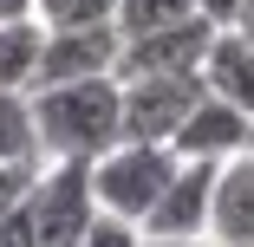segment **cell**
<instances>
[{
    "label": "cell",
    "mask_w": 254,
    "mask_h": 247,
    "mask_svg": "<svg viewBox=\"0 0 254 247\" xmlns=\"http://www.w3.org/2000/svg\"><path fill=\"white\" fill-rule=\"evenodd\" d=\"M170 150H176V156H195V163L248 156V150H254V117H248V111H235L228 98L202 91V98H195V111L183 117V130L170 137Z\"/></svg>",
    "instance_id": "7"
},
{
    "label": "cell",
    "mask_w": 254,
    "mask_h": 247,
    "mask_svg": "<svg viewBox=\"0 0 254 247\" xmlns=\"http://www.w3.org/2000/svg\"><path fill=\"white\" fill-rule=\"evenodd\" d=\"M26 215L39 247H78L85 228L98 221V195H91V163H39Z\"/></svg>",
    "instance_id": "3"
},
{
    "label": "cell",
    "mask_w": 254,
    "mask_h": 247,
    "mask_svg": "<svg viewBox=\"0 0 254 247\" xmlns=\"http://www.w3.org/2000/svg\"><path fill=\"white\" fill-rule=\"evenodd\" d=\"M13 20H33V0H0V26H13Z\"/></svg>",
    "instance_id": "21"
},
{
    "label": "cell",
    "mask_w": 254,
    "mask_h": 247,
    "mask_svg": "<svg viewBox=\"0 0 254 247\" xmlns=\"http://www.w3.org/2000/svg\"><path fill=\"white\" fill-rule=\"evenodd\" d=\"M228 26H235V33H241L248 46H254V0H241V7H235V20H228Z\"/></svg>",
    "instance_id": "20"
},
{
    "label": "cell",
    "mask_w": 254,
    "mask_h": 247,
    "mask_svg": "<svg viewBox=\"0 0 254 247\" xmlns=\"http://www.w3.org/2000/svg\"><path fill=\"white\" fill-rule=\"evenodd\" d=\"M202 91L228 98L235 111H248V117H254V46H248L235 26H215L209 59H202Z\"/></svg>",
    "instance_id": "10"
},
{
    "label": "cell",
    "mask_w": 254,
    "mask_h": 247,
    "mask_svg": "<svg viewBox=\"0 0 254 247\" xmlns=\"http://www.w3.org/2000/svg\"><path fill=\"white\" fill-rule=\"evenodd\" d=\"M118 20H98V26H46L39 39V85H65V78H105L118 72Z\"/></svg>",
    "instance_id": "6"
},
{
    "label": "cell",
    "mask_w": 254,
    "mask_h": 247,
    "mask_svg": "<svg viewBox=\"0 0 254 247\" xmlns=\"http://www.w3.org/2000/svg\"><path fill=\"white\" fill-rule=\"evenodd\" d=\"M209 39H215V20H209V13L176 20V26H157V33H130V39L118 46V78H176V72H202Z\"/></svg>",
    "instance_id": "4"
},
{
    "label": "cell",
    "mask_w": 254,
    "mask_h": 247,
    "mask_svg": "<svg viewBox=\"0 0 254 247\" xmlns=\"http://www.w3.org/2000/svg\"><path fill=\"white\" fill-rule=\"evenodd\" d=\"M209 195H215V163L176 156V176L143 215V234H209Z\"/></svg>",
    "instance_id": "8"
},
{
    "label": "cell",
    "mask_w": 254,
    "mask_h": 247,
    "mask_svg": "<svg viewBox=\"0 0 254 247\" xmlns=\"http://www.w3.org/2000/svg\"><path fill=\"white\" fill-rule=\"evenodd\" d=\"M209 241L248 247L254 241V150L215 163V195H209Z\"/></svg>",
    "instance_id": "9"
},
{
    "label": "cell",
    "mask_w": 254,
    "mask_h": 247,
    "mask_svg": "<svg viewBox=\"0 0 254 247\" xmlns=\"http://www.w3.org/2000/svg\"><path fill=\"white\" fill-rule=\"evenodd\" d=\"M124 85V137L130 143H170L183 130V117L202 98V72H176V78H118Z\"/></svg>",
    "instance_id": "5"
},
{
    "label": "cell",
    "mask_w": 254,
    "mask_h": 247,
    "mask_svg": "<svg viewBox=\"0 0 254 247\" xmlns=\"http://www.w3.org/2000/svg\"><path fill=\"white\" fill-rule=\"evenodd\" d=\"M78 247H143V228L137 221H124V215H105L98 208V221L85 228V241Z\"/></svg>",
    "instance_id": "15"
},
{
    "label": "cell",
    "mask_w": 254,
    "mask_h": 247,
    "mask_svg": "<svg viewBox=\"0 0 254 247\" xmlns=\"http://www.w3.org/2000/svg\"><path fill=\"white\" fill-rule=\"evenodd\" d=\"M170 176H176V150L170 143H130V137H118L111 150L91 163V195H98L105 215H124V221L143 228V215L157 208V195H163Z\"/></svg>",
    "instance_id": "2"
},
{
    "label": "cell",
    "mask_w": 254,
    "mask_h": 247,
    "mask_svg": "<svg viewBox=\"0 0 254 247\" xmlns=\"http://www.w3.org/2000/svg\"><path fill=\"white\" fill-rule=\"evenodd\" d=\"M118 33H157V26H176V20H195V0H118Z\"/></svg>",
    "instance_id": "13"
},
{
    "label": "cell",
    "mask_w": 254,
    "mask_h": 247,
    "mask_svg": "<svg viewBox=\"0 0 254 247\" xmlns=\"http://www.w3.org/2000/svg\"><path fill=\"white\" fill-rule=\"evenodd\" d=\"M248 247H254V241H248Z\"/></svg>",
    "instance_id": "22"
},
{
    "label": "cell",
    "mask_w": 254,
    "mask_h": 247,
    "mask_svg": "<svg viewBox=\"0 0 254 247\" xmlns=\"http://www.w3.org/2000/svg\"><path fill=\"white\" fill-rule=\"evenodd\" d=\"M0 247H39V234H33V215H26V208L0 215Z\"/></svg>",
    "instance_id": "17"
},
{
    "label": "cell",
    "mask_w": 254,
    "mask_h": 247,
    "mask_svg": "<svg viewBox=\"0 0 254 247\" xmlns=\"http://www.w3.org/2000/svg\"><path fill=\"white\" fill-rule=\"evenodd\" d=\"M33 176H39V163H0V215L26 208V195H33Z\"/></svg>",
    "instance_id": "16"
},
{
    "label": "cell",
    "mask_w": 254,
    "mask_h": 247,
    "mask_svg": "<svg viewBox=\"0 0 254 247\" xmlns=\"http://www.w3.org/2000/svg\"><path fill=\"white\" fill-rule=\"evenodd\" d=\"M0 163H39L33 91H0Z\"/></svg>",
    "instance_id": "12"
},
{
    "label": "cell",
    "mask_w": 254,
    "mask_h": 247,
    "mask_svg": "<svg viewBox=\"0 0 254 247\" xmlns=\"http://www.w3.org/2000/svg\"><path fill=\"white\" fill-rule=\"evenodd\" d=\"M39 39H46L39 20L0 26V91H33L39 85Z\"/></svg>",
    "instance_id": "11"
},
{
    "label": "cell",
    "mask_w": 254,
    "mask_h": 247,
    "mask_svg": "<svg viewBox=\"0 0 254 247\" xmlns=\"http://www.w3.org/2000/svg\"><path fill=\"white\" fill-rule=\"evenodd\" d=\"M235 7H241V0H195V13H209L215 26H228V20H235Z\"/></svg>",
    "instance_id": "19"
},
{
    "label": "cell",
    "mask_w": 254,
    "mask_h": 247,
    "mask_svg": "<svg viewBox=\"0 0 254 247\" xmlns=\"http://www.w3.org/2000/svg\"><path fill=\"white\" fill-rule=\"evenodd\" d=\"M111 13H118V0H33L39 26H98Z\"/></svg>",
    "instance_id": "14"
},
{
    "label": "cell",
    "mask_w": 254,
    "mask_h": 247,
    "mask_svg": "<svg viewBox=\"0 0 254 247\" xmlns=\"http://www.w3.org/2000/svg\"><path fill=\"white\" fill-rule=\"evenodd\" d=\"M33 130H39V163H98L124 137V85H118V72L33 85Z\"/></svg>",
    "instance_id": "1"
},
{
    "label": "cell",
    "mask_w": 254,
    "mask_h": 247,
    "mask_svg": "<svg viewBox=\"0 0 254 247\" xmlns=\"http://www.w3.org/2000/svg\"><path fill=\"white\" fill-rule=\"evenodd\" d=\"M143 247H222L209 234H143Z\"/></svg>",
    "instance_id": "18"
}]
</instances>
